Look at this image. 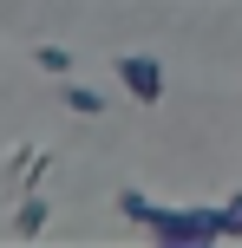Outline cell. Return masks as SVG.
<instances>
[{"instance_id":"6da1fadb","label":"cell","mask_w":242,"mask_h":248,"mask_svg":"<svg viewBox=\"0 0 242 248\" xmlns=\"http://www.w3.org/2000/svg\"><path fill=\"white\" fill-rule=\"evenodd\" d=\"M118 202H125V216H138L157 242H216L223 235V216L216 209H151L138 189H125Z\"/></svg>"},{"instance_id":"7a4b0ae2","label":"cell","mask_w":242,"mask_h":248,"mask_svg":"<svg viewBox=\"0 0 242 248\" xmlns=\"http://www.w3.org/2000/svg\"><path fill=\"white\" fill-rule=\"evenodd\" d=\"M118 85H125L138 105H157L164 98V65H157L151 52H125V59H118Z\"/></svg>"},{"instance_id":"3957f363","label":"cell","mask_w":242,"mask_h":248,"mask_svg":"<svg viewBox=\"0 0 242 248\" xmlns=\"http://www.w3.org/2000/svg\"><path fill=\"white\" fill-rule=\"evenodd\" d=\"M59 98L72 105L79 118H98V111H105V92H92V85H59Z\"/></svg>"},{"instance_id":"277c9868","label":"cell","mask_w":242,"mask_h":248,"mask_svg":"<svg viewBox=\"0 0 242 248\" xmlns=\"http://www.w3.org/2000/svg\"><path fill=\"white\" fill-rule=\"evenodd\" d=\"M39 222H46V196H26L20 216H13V229H20V235H39Z\"/></svg>"},{"instance_id":"5b68a950","label":"cell","mask_w":242,"mask_h":248,"mask_svg":"<svg viewBox=\"0 0 242 248\" xmlns=\"http://www.w3.org/2000/svg\"><path fill=\"white\" fill-rule=\"evenodd\" d=\"M33 59H39V65H46V72H52V78H65V65H72V59H65V46H39V52H33Z\"/></svg>"},{"instance_id":"8992f818","label":"cell","mask_w":242,"mask_h":248,"mask_svg":"<svg viewBox=\"0 0 242 248\" xmlns=\"http://www.w3.org/2000/svg\"><path fill=\"white\" fill-rule=\"evenodd\" d=\"M223 235H242V189L229 196V209H223Z\"/></svg>"}]
</instances>
